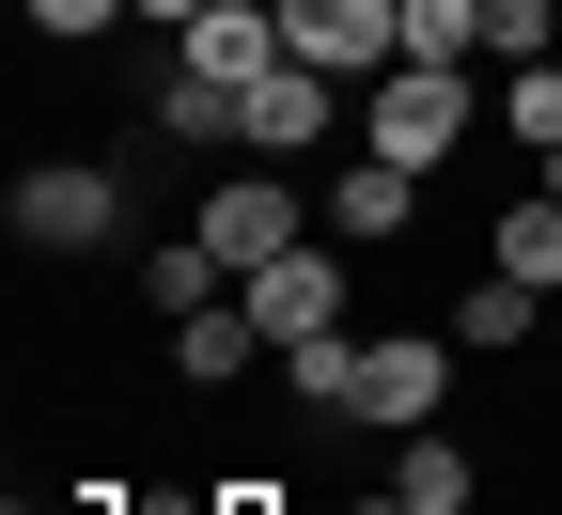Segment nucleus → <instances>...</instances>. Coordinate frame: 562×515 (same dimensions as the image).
<instances>
[{
  "label": "nucleus",
  "instance_id": "14",
  "mask_svg": "<svg viewBox=\"0 0 562 515\" xmlns=\"http://www.w3.org/2000/svg\"><path fill=\"white\" fill-rule=\"evenodd\" d=\"M501 141L516 157H562V63H516L501 79Z\"/></svg>",
  "mask_w": 562,
  "mask_h": 515
},
{
  "label": "nucleus",
  "instance_id": "8",
  "mask_svg": "<svg viewBox=\"0 0 562 515\" xmlns=\"http://www.w3.org/2000/svg\"><path fill=\"white\" fill-rule=\"evenodd\" d=\"M438 406H453V344H422V328L360 344V391H344V422H391V437H422Z\"/></svg>",
  "mask_w": 562,
  "mask_h": 515
},
{
  "label": "nucleus",
  "instance_id": "16",
  "mask_svg": "<svg viewBox=\"0 0 562 515\" xmlns=\"http://www.w3.org/2000/svg\"><path fill=\"white\" fill-rule=\"evenodd\" d=\"M484 63H562V0H484Z\"/></svg>",
  "mask_w": 562,
  "mask_h": 515
},
{
  "label": "nucleus",
  "instance_id": "19",
  "mask_svg": "<svg viewBox=\"0 0 562 515\" xmlns=\"http://www.w3.org/2000/svg\"><path fill=\"white\" fill-rule=\"evenodd\" d=\"M203 515H297V500H281V484H220V500H203Z\"/></svg>",
  "mask_w": 562,
  "mask_h": 515
},
{
  "label": "nucleus",
  "instance_id": "7",
  "mask_svg": "<svg viewBox=\"0 0 562 515\" xmlns=\"http://www.w3.org/2000/svg\"><path fill=\"white\" fill-rule=\"evenodd\" d=\"M235 298H250V328H266V359H281V344H328V328H344V250H313V235H297L281 266H250Z\"/></svg>",
  "mask_w": 562,
  "mask_h": 515
},
{
  "label": "nucleus",
  "instance_id": "1",
  "mask_svg": "<svg viewBox=\"0 0 562 515\" xmlns=\"http://www.w3.org/2000/svg\"><path fill=\"white\" fill-rule=\"evenodd\" d=\"M484 125H501V110H484V79H469V63H391V79L360 94V157H391V172H422V188H438V157H469Z\"/></svg>",
  "mask_w": 562,
  "mask_h": 515
},
{
  "label": "nucleus",
  "instance_id": "17",
  "mask_svg": "<svg viewBox=\"0 0 562 515\" xmlns=\"http://www.w3.org/2000/svg\"><path fill=\"white\" fill-rule=\"evenodd\" d=\"M406 63H484V0H406Z\"/></svg>",
  "mask_w": 562,
  "mask_h": 515
},
{
  "label": "nucleus",
  "instance_id": "11",
  "mask_svg": "<svg viewBox=\"0 0 562 515\" xmlns=\"http://www.w3.org/2000/svg\"><path fill=\"white\" fill-rule=\"evenodd\" d=\"M484 266L531 281V298H562V203H547V188H516L501 219H484Z\"/></svg>",
  "mask_w": 562,
  "mask_h": 515
},
{
  "label": "nucleus",
  "instance_id": "12",
  "mask_svg": "<svg viewBox=\"0 0 562 515\" xmlns=\"http://www.w3.org/2000/svg\"><path fill=\"white\" fill-rule=\"evenodd\" d=\"M391 500H406V515H484V469L453 454L438 422H422V437H406V469H391Z\"/></svg>",
  "mask_w": 562,
  "mask_h": 515
},
{
  "label": "nucleus",
  "instance_id": "2",
  "mask_svg": "<svg viewBox=\"0 0 562 515\" xmlns=\"http://www.w3.org/2000/svg\"><path fill=\"white\" fill-rule=\"evenodd\" d=\"M344 125H360V110H344L328 63H281V79H250V110H235V157L250 172H297V157H328Z\"/></svg>",
  "mask_w": 562,
  "mask_h": 515
},
{
  "label": "nucleus",
  "instance_id": "22",
  "mask_svg": "<svg viewBox=\"0 0 562 515\" xmlns=\"http://www.w3.org/2000/svg\"><path fill=\"white\" fill-rule=\"evenodd\" d=\"M531 188H547V203H562V157H531Z\"/></svg>",
  "mask_w": 562,
  "mask_h": 515
},
{
  "label": "nucleus",
  "instance_id": "23",
  "mask_svg": "<svg viewBox=\"0 0 562 515\" xmlns=\"http://www.w3.org/2000/svg\"><path fill=\"white\" fill-rule=\"evenodd\" d=\"M360 515H406V500H360Z\"/></svg>",
  "mask_w": 562,
  "mask_h": 515
},
{
  "label": "nucleus",
  "instance_id": "20",
  "mask_svg": "<svg viewBox=\"0 0 562 515\" xmlns=\"http://www.w3.org/2000/svg\"><path fill=\"white\" fill-rule=\"evenodd\" d=\"M188 16H203V0H140V32H188Z\"/></svg>",
  "mask_w": 562,
  "mask_h": 515
},
{
  "label": "nucleus",
  "instance_id": "9",
  "mask_svg": "<svg viewBox=\"0 0 562 515\" xmlns=\"http://www.w3.org/2000/svg\"><path fill=\"white\" fill-rule=\"evenodd\" d=\"M250 359H266V328H250V298H203V313H172V376H188V391H235Z\"/></svg>",
  "mask_w": 562,
  "mask_h": 515
},
{
  "label": "nucleus",
  "instance_id": "21",
  "mask_svg": "<svg viewBox=\"0 0 562 515\" xmlns=\"http://www.w3.org/2000/svg\"><path fill=\"white\" fill-rule=\"evenodd\" d=\"M484 515H562V500H484Z\"/></svg>",
  "mask_w": 562,
  "mask_h": 515
},
{
  "label": "nucleus",
  "instance_id": "10",
  "mask_svg": "<svg viewBox=\"0 0 562 515\" xmlns=\"http://www.w3.org/2000/svg\"><path fill=\"white\" fill-rule=\"evenodd\" d=\"M328 235H344V250H375V235H422V172H391V157H360V172L328 188Z\"/></svg>",
  "mask_w": 562,
  "mask_h": 515
},
{
  "label": "nucleus",
  "instance_id": "4",
  "mask_svg": "<svg viewBox=\"0 0 562 515\" xmlns=\"http://www.w3.org/2000/svg\"><path fill=\"white\" fill-rule=\"evenodd\" d=\"M281 0H203V16L172 32V79H203V94H250V79H281Z\"/></svg>",
  "mask_w": 562,
  "mask_h": 515
},
{
  "label": "nucleus",
  "instance_id": "15",
  "mask_svg": "<svg viewBox=\"0 0 562 515\" xmlns=\"http://www.w3.org/2000/svg\"><path fill=\"white\" fill-rule=\"evenodd\" d=\"M140 298H157V313H203V298H235V266L203 250V235H172L157 266H140Z\"/></svg>",
  "mask_w": 562,
  "mask_h": 515
},
{
  "label": "nucleus",
  "instance_id": "5",
  "mask_svg": "<svg viewBox=\"0 0 562 515\" xmlns=\"http://www.w3.org/2000/svg\"><path fill=\"white\" fill-rule=\"evenodd\" d=\"M281 47L328 79H391L406 63V0H281Z\"/></svg>",
  "mask_w": 562,
  "mask_h": 515
},
{
  "label": "nucleus",
  "instance_id": "6",
  "mask_svg": "<svg viewBox=\"0 0 562 515\" xmlns=\"http://www.w3.org/2000/svg\"><path fill=\"white\" fill-rule=\"evenodd\" d=\"M188 235L220 250L235 281H250V266H281V250L313 235V219H297V172H235V188H203V219H188Z\"/></svg>",
  "mask_w": 562,
  "mask_h": 515
},
{
  "label": "nucleus",
  "instance_id": "3",
  "mask_svg": "<svg viewBox=\"0 0 562 515\" xmlns=\"http://www.w3.org/2000/svg\"><path fill=\"white\" fill-rule=\"evenodd\" d=\"M16 235L32 250H110L125 235V172L110 157H32L16 172Z\"/></svg>",
  "mask_w": 562,
  "mask_h": 515
},
{
  "label": "nucleus",
  "instance_id": "18",
  "mask_svg": "<svg viewBox=\"0 0 562 515\" xmlns=\"http://www.w3.org/2000/svg\"><path fill=\"white\" fill-rule=\"evenodd\" d=\"M110 16H140V0H32V32H47V47H94Z\"/></svg>",
  "mask_w": 562,
  "mask_h": 515
},
{
  "label": "nucleus",
  "instance_id": "13",
  "mask_svg": "<svg viewBox=\"0 0 562 515\" xmlns=\"http://www.w3.org/2000/svg\"><path fill=\"white\" fill-rule=\"evenodd\" d=\"M453 344H469V359H516V344H531V281H501V266H484L469 298H453Z\"/></svg>",
  "mask_w": 562,
  "mask_h": 515
}]
</instances>
